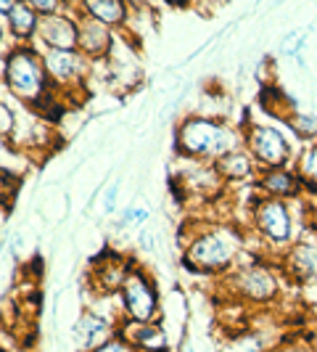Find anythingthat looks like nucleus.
<instances>
[{
    "label": "nucleus",
    "mask_w": 317,
    "mask_h": 352,
    "mask_svg": "<svg viewBox=\"0 0 317 352\" xmlns=\"http://www.w3.org/2000/svg\"><path fill=\"white\" fill-rule=\"evenodd\" d=\"M244 148V133L233 130L228 122L214 120V117H198L188 114L177 124L175 133V154L191 162L214 164L228 151Z\"/></svg>",
    "instance_id": "1"
},
{
    "label": "nucleus",
    "mask_w": 317,
    "mask_h": 352,
    "mask_svg": "<svg viewBox=\"0 0 317 352\" xmlns=\"http://www.w3.org/2000/svg\"><path fill=\"white\" fill-rule=\"evenodd\" d=\"M3 85L16 101H21L30 109L37 101H43L51 93L53 85L40 48H35L32 43H16L14 48H5V53H3Z\"/></svg>",
    "instance_id": "3"
},
{
    "label": "nucleus",
    "mask_w": 317,
    "mask_h": 352,
    "mask_svg": "<svg viewBox=\"0 0 317 352\" xmlns=\"http://www.w3.org/2000/svg\"><path fill=\"white\" fill-rule=\"evenodd\" d=\"M167 6H172V8H188L191 3H196V0H164Z\"/></svg>",
    "instance_id": "28"
},
{
    "label": "nucleus",
    "mask_w": 317,
    "mask_h": 352,
    "mask_svg": "<svg viewBox=\"0 0 317 352\" xmlns=\"http://www.w3.org/2000/svg\"><path fill=\"white\" fill-rule=\"evenodd\" d=\"M119 297H122V313L127 320H135V323H154V320H158L156 283L143 267H138V265L130 267L122 289H119Z\"/></svg>",
    "instance_id": "6"
},
{
    "label": "nucleus",
    "mask_w": 317,
    "mask_h": 352,
    "mask_svg": "<svg viewBox=\"0 0 317 352\" xmlns=\"http://www.w3.org/2000/svg\"><path fill=\"white\" fill-rule=\"evenodd\" d=\"M241 249H244L241 230L235 226L214 223V226H204L201 230H196L191 241H185L183 263L193 273L220 276V273H228L235 265Z\"/></svg>",
    "instance_id": "2"
},
{
    "label": "nucleus",
    "mask_w": 317,
    "mask_h": 352,
    "mask_svg": "<svg viewBox=\"0 0 317 352\" xmlns=\"http://www.w3.org/2000/svg\"><path fill=\"white\" fill-rule=\"evenodd\" d=\"M214 170H217V175L222 177V180H233V183L254 180V177L259 175V164L246 151V146L235 148V151H228L225 157H220L214 162Z\"/></svg>",
    "instance_id": "16"
},
{
    "label": "nucleus",
    "mask_w": 317,
    "mask_h": 352,
    "mask_svg": "<svg viewBox=\"0 0 317 352\" xmlns=\"http://www.w3.org/2000/svg\"><path fill=\"white\" fill-rule=\"evenodd\" d=\"M45 69L56 90H85V80L90 74V61L82 51H40Z\"/></svg>",
    "instance_id": "7"
},
{
    "label": "nucleus",
    "mask_w": 317,
    "mask_h": 352,
    "mask_svg": "<svg viewBox=\"0 0 317 352\" xmlns=\"http://www.w3.org/2000/svg\"><path fill=\"white\" fill-rule=\"evenodd\" d=\"M16 3L19 0H0V14H3V16H5V14H11V8H14Z\"/></svg>",
    "instance_id": "27"
},
{
    "label": "nucleus",
    "mask_w": 317,
    "mask_h": 352,
    "mask_svg": "<svg viewBox=\"0 0 317 352\" xmlns=\"http://www.w3.org/2000/svg\"><path fill=\"white\" fill-rule=\"evenodd\" d=\"M251 226L257 228V233L267 239V244L272 247L288 249L291 239H294V217L288 210V201L278 199V196H264L257 191V196L251 199Z\"/></svg>",
    "instance_id": "4"
},
{
    "label": "nucleus",
    "mask_w": 317,
    "mask_h": 352,
    "mask_svg": "<svg viewBox=\"0 0 317 352\" xmlns=\"http://www.w3.org/2000/svg\"><path fill=\"white\" fill-rule=\"evenodd\" d=\"M93 352H135V347H132L122 334H117V336H111L108 342H104L101 347H95Z\"/></svg>",
    "instance_id": "22"
},
{
    "label": "nucleus",
    "mask_w": 317,
    "mask_h": 352,
    "mask_svg": "<svg viewBox=\"0 0 317 352\" xmlns=\"http://www.w3.org/2000/svg\"><path fill=\"white\" fill-rule=\"evenodd\" d=\"M254 188L264 196H278V199H299L304 194V183L294 167H267L259 170L254 177Z\"/></svg>",
    "instance_id": "13"
},
{
    "label": "nucleus",
    "mask_w": 317,
    "mask_h": 352,
    "mask_svg": "<svg viewBox=\"0 0 317 352\" xmlns=\"http://www.w3.org/2000/svg\"><path fill=\"white\" fill-rule=\"evenodd\" d=\"M283 270L291 281L315 283L317 281V239H301L285 249Z\"/></svg>",
    "instance_id": "11"
},
{
    "label": "nucleus",
    "mask_w": 317,
    "mask_h": 352,
    "mask_svg": "<svg viewBox=\"0 0 317 352\" xmlns=\"http://www.w3.org/2000/svg\"><path fill=\"white\" fill-rule=\"evenodd\" d=\"M130 0H74V11L104 21L114 30H124L130 21Z\"/></svg>",
    "instance_id": "15"
},
{
    "label": "nucleus",
    "mask_w": 317,
    "mask_h": 352,
    "mask_svg": "<svg viewBox=\"0 0 317 352\" xmlns=\"http://www.w3.org/2000/svg\"><path fill=\"white\" fill-rule=\"evenodd\" d=\"M0 120H3V127H0V135L3 141H8L14 135V111L8 104H0Z\"/></svg>",
    "instance_id": "23"
},
{
    "label": "nucleus",
    "mask_w": 317,
    "mask_h": 352,
    "mask_svg": "<svg viewBox=\"0 0 317 352\" xmlns=\"http://www.w3.org/2000/svg\"><path fill=\"white\" fill-rule=\"evenodd\" d=\"M167 352H169V350H167Z\"/></svg>",
    "instance_id": "29"
},
{
    "label": "nucleus",
    "mask_w": 317,
    "mask_h": 352,
    "mask_svg": "<svg viewBox=\"0 0 317 352\" xmlns=\"http://www.w3.org/2000/svg\"><path fill=\"white\" fill-rule=\"evenodd\" d=\"M285 124L291 127V133H296V138L304 143L317 141V114H309V111H294Z\"/></svg>",
    "instance_id": "19"
},
{
    "label": "nucleus",
    "mask_w": 317,
    "mask_h": 352,
    "mask_svg": "<svg viewBox=\"0 0 317 352\" xmlns=\"http://www.w3.org/2000/svg\"><path fill=\"white\" fill-rule=\"evenodd\" d=\"M32 8H35L40 16H48V14H61V11H69L67 6H74V0H27Z\"/></svg>",
    "instance_id": "21"
},
{
    "label": "nucleus",
    "mask_w": 317,
    "mask_h": 352,
    "mask_svg": "<svg viewBox=\"0 0 317 352\" xmlns=\"http://www.w3.org/2000/svg\"><path fill=\"white\" fill-rule=\"evenodd\" d=\"M117 334H119V329L114 326V320H108L106 316H98V313H82L77 318L74 329H71L74 347L80 352H93L95 347H101L104 342H108L111 336Z\"/></svg>",
    "instance_id": "12"
},
{
    "label": "nucleus",
    "mask_w": 317,
    "mask_h": 352,
    "mask_svg": "<svg viewBox=\"0 0 317 352\" xmlns=\"http://www.w3.org/2000/svg\"><path fill=\"white\" fill-rule=\"evenodd\" d=\"M230 289L248 302H270L278 294V278L267 265L246 263L230 273Z\"/></svg>",
    "instance_id": "8"
},
{
    "label": "nucleus",
    "mask_w": 317,
    "mask_h": 352,
    "mask_svg": "<svg viewBox=\"0 0 317 352\" xmlns=\"http://www.w3.org/2000/svg\"><path fill=\"white\" fill-rule=\"evenodd\" d=\"M32 45L40 51H77L80 48L77 16H71L69 11L40 16V27Z\"/></svg>",
    "instance_id": "9"
},
{
    "label": "nucleus",
    "mask_w": 317,
    "mask_h": 352,
    "mask_svg": "<svg viewBox=\"0 0 317 352\" xmlns=\"http://www.w3.org/2000/svg\"><path fill=\"white\" fill-rule=\"evenodd\" d=\"M309 32H312V27H307V30H291V32L281 40V45H278V56H281V58H296V61H299V67H304L301 51H304V43H307Z\"/></svg>",
    "instance_id": "20"
},
{
    "label": "nucleus",
    "mask_w": 317,
    "mask_h": 352,
    "mask_svg": "<svg viewBox=\"0 0 317 352\" xmlns=\"http://www.w3.org/2000/svg\"><path fill=\"white\" fill-rule=\"evenodd\" d=\"M3 19H5L8 35L14 37L16 43H35L37 27H40V14L27 0H19L16 6L11 8V14H5Z\"/></svg>",
    "instance_id": "17"
},
{
    "label": "nucleus",
    "mask_w": 317,
    "mask_h": 352,
    "mask_svg": "<svg viewBox=\"0 0 317 352\" xmlns=\"http://www.w3.org/2000/svg\"><path fill=\"white\" fill-rule=\"evenodd\" d=\"M74 16H77V27H80V48L77 51L85 53L90 61H106L117 45L114 27H108L82 11H74Z\"/></svg>",
    "instance_id": "10"
},
{
    "label": "nucleus",
    "mask_w": 317,
    "mask_h": 352,
    "mask_svg": "<svg viewBox=\"0 0 317 352\" xmlns=\"http://www.w3.org/2000/svg\"><path fill=\"white\" fill-rule=\"evenodd\" d=\"M244 146L259 164V170L267 167H294V151L291 143L283 135L281 127L275 124H254L248 122L244 127Z\"/></svg>",
    "instance_id": "5"
},
{
    "label": "nucleus",
    "mask_w": 317,
    "mask_h": 352,
    "mask_svg": "<svg viewBox=\"0 0 317 352\" xmlns=\"http://www.w3.org/2000/svg\"><path fill=\"white\" fill-rule=\"evenodd\" d=\"M141 249L143 252H148V254H154V252H156V236H154V230L151 228L141 230Z\"/></svg>",
    "instance_id": "25"
},
{
    "label": "nucleus",
    "mask_w": 317,
    "mask_h": 352,
    "mask_svg": "<svg viewBox=\"0 0 317 352\" xmlns=\"http://www.w3.org/2000/svg\"><path fill=\"white\" fill-rule=\"evenodd\" d=\"M117 196H119V180H114L108 188L104 191V199H101V207H104L106 214H111V212L117 210Z\"/></svg>",
    "instance_id": "24"
},
{
    "label": "nucleus",
    "mask_w": 317,
    "mask_h": 352,
    "mask_svg": "<svg viewBox=\"0 0 317 352\" xmlns=\"http://www.w3.org/2000/svg\"><path fill=\"white\" fill-rule=\"evenodd\" d=\"M148 217H151V210H148V207H135V226H143Z\"/></svg>",
    "instance_id": "26"
},
{
    "label": "nucleus",
    "mask_w": 317,
    "mask_h": 352,
    "mask_svg": "<svg viewBox=\"0 0 317 352\" xmlns=\"http://www.w3.org/2000/svg\"><path fill=\"white\" fill-rule=\"evenodd\" d=\"M119 334L135 347V352H167L169 350V339L167 331L158 326V320L154 323H135V320H122Z\"/></svg>",
    "instance_id": "14"
},
{
    "label": "nucleus",
    "mask_w": 317,
    "mask_h": 352,
    "mask_svg": "<svg viewBox=\"0 0 317 352\" xmlns=\"http://www.w3.org/2000/svg\"><path fill=\"white\" fill-rule=\"evenodd\" d=\"M294 170L299 173L301 183H304V194L317 196V141L307 143L301 148V154L294 162Z\"/></svg>",
    "instance_id": "18"
}]
</instances>
